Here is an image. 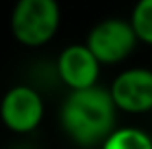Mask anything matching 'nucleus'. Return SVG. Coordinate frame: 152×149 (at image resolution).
Segmentation results:
<instances>
[{
	"label": "nucleus",
	"instance_id": "obj_1",
	"mask_svg": "<svg viewBox=\"0 0 152 149\" xmlns=\"http://www.w3.org/2000/svg\"><path fill=\"white\" fill-rule=\"evenodd\" d=\"M64 131L80 145H99L113 131L117 123V106L111 92L93 86L72 90L60 110Z\"/></svg>",
	"mask_w": 152,
	"mask_h": 149
},
{
	"label": "nucleus",
	"instance_id": "obj_3",
	"mask_svg": "<svg viewBox=\"0 0 152 149\" xmlns=\"http://www.w3.org/2000/svg\"><path fill=\"white\" fill-rule=\"evenodd\" d=\"M138 35L129 21L103 19L93 27L86 37V47L95 53L101 66H113L127 59L138 45Z\"/></svg>",
	"mask_w": 152,
	"mask_h": 149
},
{
	"label": "nucleus",
	"instance_id": "obj_4",
	"mask_svg": "<svg viewBox=\"0 0 152 149\" xmlns=\"http://www.w3.org/2000/svg\"><path fill=\"white\" fill-rule=\"evenodd\" d=\"M45 106L41 94L25 84L12 86L0 100V119L4 127L17 135L35 131L43 119Z\"/></svg>",
	"mask_w": 152,
	"mask_h": 149
},
{
	"label": "nucleus",
	"instance_id": "obj_5",
	"mask_svg": "<svg viewBox=\"0 0 152 149\" xmlns=\"http://www.w3.org/2000/svg\"><path fill=\"white\" fill-rule=\"evenodd\" d=\"M109 92L117 110L129 114L152 112V70L148 68L124 70L111 82Z\"/></svg>",
	"mask_w": 152,
	"mask_h": 149
},
{
	"label": "nucleus",
	"instance_id": "obj_6",
	"mask_svg": "<svg viewBox=\"0 0 152 149\" xmlns=\"http://www.w3.org/2000/svg\"><path fill=\"white\" fill-rule=\"evenodd\" d=\"M58 74L60 80L70 90L93 88L99 82L101 61L86 47V43L68 45L58 57Z\"/></svg>",
	"mask_w": 152,
	"mask_h": 149
},
{
	"label": "nucleus",
	"instance_id": "obj_7",
	"mask_svg": "<svg viewBox=\"0 0 152 149\" xmlns=\"http://www.w3.org/2000/svg\"><path fill=\"white\" fill-rule=\"evenodd\" d=\"M101 149H152V137L142 129L121 127L103 141Z\"/></svg>",
	"mask_w": 152,
	"mask_h": 149
},
{
	"label": "nucleus",
	"instance_id": "obj_8",
	"mask_svg": "<svg viewBox=\"0 0 152 149\" xmlns=\"http://www.w3.org/2000/svg\"><path fill=\"white\" fill-rule=\"evenodd\" d=\"M129 23L134 27L138 39L152 45V0H138L134 4Z\"/></svg>",
	"mask_w": 152,
	"mask_h": 149
},
{
	"label": "nucleus",
	"instance_id": "obj_2",
	"mask_svg": "<svg viewBox=\"0 0 152 149\" xmlns=\"http://www.w3.org/2000/svg\"><path fill=\"white\" fill-rule=\"evenodd\" d=\"M58 0H17L10 12V33L25 47L50 43L60 29Z\"/></svg>",
	"mask_w": 152,
	"mask_h": 149
}]
</instances>
